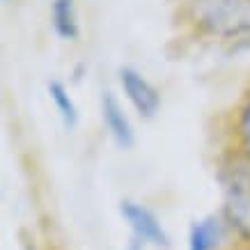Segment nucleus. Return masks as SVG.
Here are the masks:
<instances>
[{"label":"nucleus","mask_w":250,"mask_h":250,"mask_svg":"<svg viewBox=\"0 0 250 250\" xmlns=\"http://www.w3.org/2000/svg\"><path fill=\"white\" fill-rule=\"evenodd\" d=\"M218 239H220L218 218H213V216L202 218L190 228L188 250H213L216 246H218Z\"/></svg>","instance_id":"obj_6"},{"label":"nucleus","mask_w":250,"mask_h":250,"mask_svg":"<svg viewBox=\"0 0 250 250\" xmlns=\"http://www.w3.org/2000/svg\"><path fill=\"white\" fill-rule=\"evenodd\" d=\"M225 216L243 236L250 239V170L243 166L229 167L223 174Z\"/></svg>","instance_id":"obj_2"},{"label":"nucleus","mask_w":250,"mask_h":250,"mask_svg":"<svg viewBox=\"0 0 250 250\" xmlns=\"http://www.w3.org/2000/svg\"><path fill=\"white\" fill-rule=\"evenodd\" d=\"M48 92H51V99H53V104H55V108H58V113H60L62 122L67 124L69 129L76 126L78 110H76V104H74L71 97L67 94V87H64L60 81H53V83H48Z\"/></svg>","instance_id":"obj_8"},{"label":"nucleus","mask_w":250,"mask_h":250,"mask_svg":"<svg viewBox=\"0 0 250 250\" xmlns=\"http://www.w3.org/2000/svg\"><path fill=\"white\" fill-rule=\"evenodd\" d=\"M241 136H243V143H246V149H248V156H250V104L241 117Z\"/></svg>","instance_id":"obj_9"},{"label":"nucleus","mask_w":250,"mask_h":250,"mask_svg":"<svg viewBox=\"0 0 250 250\" xmlns=\"http://www.w3.org/2000/svg\"><path fill=\"white\" fill-rule=\"evenodd\" d=\"M193 19L216 37H250V0H193Z\"/></svg>","instance_id":"obj_1"},{"label":"nucleus","mask_w":250,"mask_h":250,"mask_svg":"<svg viewBox=\"0 0 250 250\" xmlns=\"http://www.w3.org/2000/svg\"><path fill=\"white\" fill-rule=\"evenodd\" d=\"M53 28L62 39H76L78 37V21H76V9H74V0H55L53 7Z\"/></svg>","instance_id":"obj_7"},{"label":"nucleus","mask_w":250,"mask_h":250,"mask_svg":"<svg viewBox=\"0 0 250 250\" xmlns=\"http://www.w3.org/2000/svg\"><path fill=\"white\" fill-rule=\"evenodd\" d=\"M124 220L129 223V228L133 229V236H136L140 243H154V246H167V234L166 229L161 228V223L156 220L149 209L136 205V202H122L120 207Z\"/></svg>","instance_id":"obj_3"},{"label":"nucleus","mask_w":250,"mask_h":250,"mask_svg":"<svg viewBox=\"0 0 250 250\" xmlns=\"http://www.w3.org/2000/svg\"><path fill=\"white\" fill-rule=\"evenodd\" d=\"M120 78H122V87L126 92L129 101L133 104V108L143 117H152L161 106V97H159V92H156V87L149 81H145L133 69H122Z\"/></svg>","instance_id":"obj_4"},{"label":"nucleus","mask_w":250,"mask_h":250,"mask_svg":"<svg viewBox=\"0 0 250 250\" xmlns=\"http://www.w3.org/2000/svg\"><path fill=\"white\" fill-rule=\"evenodd\" d=\"M101 106H104V122H106L110 136L115 138V143L120 145V147H124V149L131 147L133 145V129H131V122L126 120L122 106L117 104V99L110 92H106Z\"/></svg>","instance_id":"obj_5"}]
</instances>
